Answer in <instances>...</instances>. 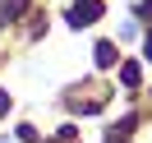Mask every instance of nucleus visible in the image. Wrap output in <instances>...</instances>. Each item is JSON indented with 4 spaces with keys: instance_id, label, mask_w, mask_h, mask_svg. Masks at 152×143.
Wrapping results in <instances>:
<instances>
[{
    "instance_id": "nucleus-1",
    "label": "nucleus",
    "mask_w": 152,
    "mask_h": 143,
    "mask_svg": "<svg viewBox=\"0 0 152 143\" xmlns=\"http://www.w3.org/2000/svg\"><path fill=\"white\" fill-rule=\"evenodd\" d=\"M92 19H102V0H78L74 10L65 14L69 28H83V23H92Z\"/></svg>"
},
{
    "instance_id": "nucleus-2",
    "label": "nucleus",
    "mask_w": 152,
    "mask_h": 143,
    "mask_svg": "<svg viewBox=\"0 0 152 143\" xmlns=\"http://www.w3.org/2000/svg\"><path fill=\"white\" fill-rule=\"evenodd\" d=\"M28 10V0H0V14H5V19H14V14H23Z\"/></svg>"
},
{
    "instance_id": "nucleus-3",
    "label": "nucleus",
    "mask_w": 152,
    "mask_h": 143,
    "mask_svg": "<svg viewBox=\"0 0 152 143\" xmlns=\"http://www.w3.org/2000/svg\"><path fill=\"white\" fill-rule=\"evenodd\" d=\"M97 65H115V46L111 42H97Z\"/></svg>"
},
{
    "instance_id": "nucleus-4",
    "label": "nucleus",
    "mask_w": 152,
    "mask_h": 143,
    "mask_svg": "<svg viewBox=\"0 0 152 143\" xmlns=\"http://www.w3.org/2000/svg\"><path fill=\"white\" fill-rule=\"evenodd\" d=\"M120 78H124V83L134 88V83H138V65H124V69H120Z\"/></svg>"
},
{
    "instance_id": "nucleus-5",
    "label": "nucleus",
    "mask_w": 152,
    "mask_h": 143,
    "mask_svg": "<svg viewBox=\"0 0 152 143\" xmlns=\"http://www.w3.org/2000/svg\"><path fill=\"white\" fill-rule=\"evenodd\" d=\"M5 111H10V92H0V115H5Z\"/></svg>"
},
{
    "instance_id": "nucleus-6",
    "label": "nucleus",
    "mask_w": 152,
    "mask_h": 143,
    "mask_svg": "<svg viewBox=\"0 0 152 143\" xmlns=\"http://www.w3.org/2000/svg\"><path fill=\"white\" fill-rule=\"evenodd\" d=\"M148 56H152V37H148Z\"/></svg>"
}]
</instances>
